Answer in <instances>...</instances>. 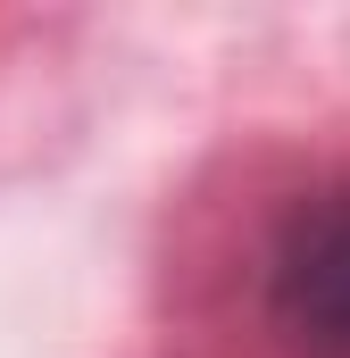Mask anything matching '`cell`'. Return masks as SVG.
Instances as JSON below:
<instances>
[{"label":"cell","instance_id":"cell-1","mask_svg":"<svg viewBox=\"0 0 350 358\" xmlns=\"http://www.w3.org/2000/svg\"><path fill=\"white\" fill-rule=\"evenodd\" d=\"M275 325L317 358H350V183L300 200L275 234Z\"/></svg>","mask_w":350,"mask_h":358}]
</instances>
